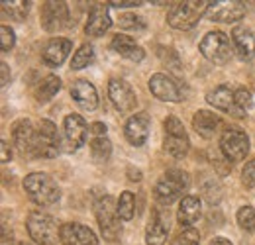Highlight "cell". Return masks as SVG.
<instances>
[{"label": "cell", "instance_id": "obj_1", "mask_svg": "<svg viewBox=\"0 0 255 245\" xmlns=\"http://www.w3.org/2000/svg\"><path fill=\"white\" fill-rule=\"evenodd\" d=\"M210 10V2L206 0H187V2H175L169 8L167 22L175 30H191L198 24V20Z\"/></svg>", "mask_w": 255, "mask_h": 245}, {"label": "cell", "instance_id": "obj_2", "mask_svg": "<svg viewBox=\"0 0 255 245\" xmlns=\"http://www.w3.org/2000/svg\"><path fill=\"white\" fill-rule=\"evenodd\" d=\"M24 190L37 206H51L57 204L61 198V190L57 183L45 173H30L24 179Z\"/></svg>", "mask_w": 255, "mask_h": 245}, {"label": "cell", "instance_id": "obj_3", "mask_svg": "<svg viewBox=\"0 0 255 245\" xmlns=\"http://www.w3.org/2000/svg\"><path fill=\"white\" fill-rule=\"evenodd\" d=\"M28 234L37 245H57L61 240V228H57V222L53 216L45 214L41 210H33L26 222Z\"/></svg>", "mask_w": 255, "mask_h": 245}, {"label": "cell", "instance_id": "obj_4", "mask_svg": "<svg viewBox=\"0 0 255 245\" xmlns=\"http://www.w3.org/2000/svg\"><path fill=\"white\" fill-rule=\"evenodd\" d=\"M187 188H189V175L181 169H171L157 181L153 188V196L161 206H169L177 198H181Z\"/></svg>", "mask_w": 255, "mask_h": 245}, {"label": "cell", "instance_id": "obj_5", "mask_svg": "<svg viewBox=\"0 0 255 245\" xmlns=\"http://www.w3.org/2000/svg\"><path fill=\"white\" fill-rule=\"evenodd\" d=\"M95 212L104 240L114 242L120 236V232H122L120 216H118V202H114V198L110 194H104V196H100L96 200Z\"/></svg>", "mask_w": 255, "mask_h": 245}, {"label": "cell", "instance_id": "obj_6", "mask_svg": "<svg viewBox=\"0 0 255 245\" xmlns=\"http://www.w3.org/2000/svg\"><path fill=\"white\" fill-rule=\"evenodd\" d=\"M163 127H165V141H163L165 151L175 159L185 157L191 149V139L187 135V129H185L183 122L175 116H169V118H165Z\"/></svg>", "mask_w": 255, "mask_h": 245}, {"label": "cell", "instance_id": "obj_7", "mask_svg": "<svg viewBox=\"0 0 255 245\" xmlns=\"http://www.w3.org/2000/svg\"><path fill=\"white\" fill-rule=\"evenodd\" d=\"M200 53L208 59V61L216 63V65H224L232 59V43H230V37L224 33V31H208L200 45H198Z\"/></svg>", "mask_w": 255, "mask_h": 245}, {"label": "cell", "instance_id": "obj_8", "mask_svg": "<svg viewBox=\"0 0 255 245\" xmlns=\"http://www.w3.org/2000/svg\"><path fill=\"white\" fill-rule=\"evenodd\" d=\"M59 131L55 123L49 120H41L37 125V137H35V155L33 157H43V159H53L61 151L59 147Z\"/></svg>", "mask_w": 255, "mask_h": 245}, {"label": "cell", "instance_id": "obj_9", "mask_svg": "<svg viewBox=\"0 0 255 245\" xmlns=\"http://www.w3.org/2000/svg\"><path fill=\"white\" fill-rule=\"evenodd\" d=\"M220 149L228 161H242L250 153V137L244 129L230 127L220 137Z\"/></svg>", "mask_w": 255, "mask_h": 245}, {"label": "cell", "instance_id": "obj_10", "mask_svg": "<svg viewBox=\"0 0 255 245\" xmlns=\"http://www.w3.org/2000/svg\"><path fill=\"white\" fill-rule=\"evenodd\" d=\"M87 123L79 114H69L63 120V149L67 153H73L81 149L87 141Z\"/></svg>", "mask_w": 255, "mask_h": 245}, {"label": "cell", "instance_id": "obj_11", "mask_svg": "<svg viewBox=\"0 0 255 245\" xmlns=\"http://www.w3.org/2000/svg\"><path fill=\"white\" fill-rule=\"evenodd\" d=\"M206 102L212 108H216L220 112H226L230 116H238V118L246 116V112L236 102V91H232L228 85H218L216 89H212L206 94Z\"/></svg>", "mask_w": 255, "mask_h": 245}, {"label": "cell", "instance_id": "obj_12", "mask_svg": "<svg viewBox=\"0 0 255 245\" xmlns=\"http://www.w3.org/2000/svg\"><path fill=\"white\" fill-rule=\"evenodd\" d=\"M149 91L155 98H159L163 102H181L183 100V92L181 87L177 85L175 79H171L165 73H155L149 79Z\"/></svg>", "mask_w": 255, "mask_h": 245}, {"label": "cell", "instance_id": "obj_13", "mask_svg": "<svg viewBox=\"0 0 255 245\" xmlns=\"http://www.w3.org/2000/svg\"><path fill=\"white\" fill-rule=\"evenodd\" d=\"M108 96H110L112 104L116 106V110H120L122 114L131 112L137 104V96H135L133 89L122 79H112L108 83Z\"/></svg>", "mask_w": 255, "mask_h": 245}, {"label": "cell", "instance_id": "obj_14", "mask_svg": "<svg viewBox=\"0 0 255 245\" xmlns=\"http://www.w3.org/2000/svg\"><path fill=\"white\" fill-rule=\"evenodd\" d=\"M41 26L55 33L69 26V8L65 2H45L41 10Z\"/></svg>", "mask_w": 255, "mask_h": 245}, {"label": "cell", "instance_id": "obj_15", "mask_svg": "<svg viewBox=\"0 0 255 245\" xmlns=\"http://www.w3.org/2000/svg\"><path fill=\"white\" fill-rule=\"evenodd\" d=\"M35 137L37 129L30 120H18L12 125V141L22 155H35Z\"/></svg>", "mask_w": 255, "mask_h": 245}, {"label": "cell", "instance_id": "obj_16", "mask_svg": "<svg viewBox=\"0 0 255 245\" xmlns=\"http://www.w3.org/2000/svg\"><path fill=\"white\" fill-rule=\"evenodd\" d=\"M149 127H151V118L145 112H139V114H133L126 122V125H124V135H126V139L131 145L139 147V145H143L147 141Z\"/></svg>", "mask_w": 255, "mask_h": 245}, {"label": "cell", "instance_id": "obj_17", "mask_svg": "<svg viewBox=\"0 0 255 245\" xmlns=\"http://www.w3.org/2000/svg\"><path fill=\"white\" fill-rule=\"evenodd\" d=\"M61 244L63 245H98L96 234L83 224H63L61 226Z\"/></svg>", "mask_w": 255, "mask_h": 245}, {"label": "cell", "instance_id": "obj_18", "mask_svg": "<svg viewBox=\"0 0 255 245\" xmlns=\"http://www.w3.org/2000/svg\"><path fill=\"white\" fill-rule=\"evenodd\" d=\"M112 26V20H110V12H108V6L106 4H95L89 12V20H87V26L85 31L87 35H93V37H100L104 35L106 31L110 30Z\"/></svg>", "mask_w": 255, "mask_h": 245}, {"label": "cell", "instance_id": "obj_19", "mask_svg": "<svg viewBox=\"0 0 255 245\" xmlns=\"http://www.w3.org/2000/svg\"><path fill=\"white\" fill-rule=\"evenodd\" d=\"M73 49V43L65 37H53L45 47H43V53H41V59L47 67H59L63 65V61L69 57Z\"/></svg>", "mask_w": 255, "mask_h": 245}, {"label": "cell", "instance_id": "obj_20", "mask_svg": "<svg viewBox=\"0 0 255 245\" xmlns=\"http://www.w3.org/2000/svg\"><path fill=\"white\" fill-rule=\"evenodd\" d=\"M71 96H73V100H75L83 110L93 112L96 106H98V92H96L95 85H91V83L85 81V79H79V81L73 83V87H71Z\"/></svg>", "mask_w": 255, "mask_h": 245}, {"label": "cell", "instance_id": "obj_21", "mask_svg": "<svg viewBox=\"0 0 255 245\" xmlns=\"http://www.w3.org/2000/svg\"><path fill=\"white\" fill-rule=\"evenodd\" d=\"M232 41H234V49L238 53L240 59L250 61L255 55V35L254 31L246 26H238L232 31Z\"/></svg>", "mask_w": 255, "mask_h": 245}, {"label": "cell", "instance_id": "obj_22", "mask_svg": "<svg viewBox=\"0 0 255 245\" xmlns=\"http://www.w3.org/2000/svg\"><path fill=\"white\" fill-rule=\"evenodd\" d=\"M167 234H169L167 218L161 214V210H153L151 216H149V220H147V226H145V244L165 245Z\"/></svg>", "mask_w": 255, "mask_h": 245}, {"label": "cell", "instance_id": "obj_23", "mask_svg": "<svg viewBox=\"0 0 255 245\" xmlns=\"http://www.w3.org/2000/svg\"><path fill=\"white\" fill-rule=\"evenodd\" d=\"M220 125H222L220 116L214 114V112H210V110H198V112L192 116V127H194V131H196L200 137H204V139L214 137Z\"/></svg>", "mask_w": 255, "mask_h": 245}, {"label": "cell", "instance_id": "obj_24", "mask_svg": "<svg viewBox=\"0 0 255 245\" xmlns=\"http://www.w3.org/2000/svg\"><path fill=\"white\" fill-rule=\"evenodd\" d=\"M210 16L214 22H238L244 18L246 8L242 6V2H210Z\"/></svg>", "mask_w": 255, "mask_h": 245}, {"label": "cell", "instance_id": "obj_25", "mask_svg": "<svg viewBox=\"0 0 255 245\" xmlns=\"http://www.w3.org/2000/svg\"><path fill=\"white\" fill-rule=\"evenodd\" d=\"M110 47H112L120 57H126V59H129V61H133V63L143 61V57H145V51H143L129 35H122V33L114 35L112 41H110Z\"/></svg>", "mask_w": 255, "mask_h": 245}, {"label": "cell", "instance_id": "obj_26", "mask_svg": "<svg viewBox=\"0 0 255 245\" xmlns=\"http://www.w3.org/2000/svg\"><path fill=\"white\" fill-rule=\"evenodd\" d=\"M202 214V204H200V198L198 196H185L183 200H181V204H179V210H177V220H179V224L183 226V228H191L192 224L200 218Z\"/></svg>", "mask_w": 255, "mask_h": 245}, {"label": "cell", "instance_id": "obj_27", "mask_svg": "<svg viewBox=\"0 0 255 245\" xmlns=\"http://www.w3.org/2000/svg\"><path fill=\"white\" fill-rule=\"evenodd\" d=\"M61 89V79L59 77H55V75H47V77H43L39 83H37V87H35V98H37V102H47V100H51L57 92Z\"/></svg>", "mask_w": 255, "mask_h": 245}, {"label": "cell", "instance_id": "obj_28", "mask_svg": "<svg viewBox=\"0 0 255 245\" xmlns=\"http://www.w3.org/2000/svg\"><path fill=\"white\" fill-rule=\"evenodd\" d=\"M2 12L6 16H10L12 20H16V22H24L28 12H30V2H26V0H14V2L4 0L2 2Z\"/></svg>", "mask_w": 255, "mask_h": 245}, {"label": "cell", "instance_id": "obj_29", "mask_svg": "<svg viewBox=\"0 0 255 245\" xmlns=\"http://www.w3.org/2000/svg\"><path fill=\"white\" fill-rule=\"evenodd\" d=\"M91 155H93V159L98 161V163L108 161L110 155H112V143H110V139H106V137H95L91 141Z\"/></svg>", "mask_w": 255, "mask_h": 245}, {"label": "cell", "instance_id": "obj_30", "mask_svg": "<svg viewBox=\"0 0 255 245\" xmlns=\"http://www.w3.org/2000/svg\"><path fill=\"white\" fill-rule=\"evenodd\" d=\"M93 61H95V49H93V45L85 43L79 47V51H75V55L71 59V69H85Z\"/></svg>", "mask_w": 255, "mask_h": 245}, {"label": "cell", "instance_id": "obj_31", "mask_svg": "<svg viewBox=\"0 0 255 245\" xmlns=\"http://www.w3.org/2000/svg\"><path fill=\"white\" fill-rule=\"evenodd\" d=\"M135 214V198H133V192L124 190L118 198V216L120 220H131Z\"/></svg>", "mask_w": 255, "mask_h": 245}, {"label": "cell", "instance_id": "obj_32", "mask_svg": "<svg viewBox=\"0 0 255 245\" xmlns=\"http://www.w3.org/2000/svg\"><path fill=\"white\" fill-rule=\"evenodd\" d=\"M238 224L246 230V232H255V208L254 206H242L238 210Z\"/></svg>", "mask_w": 255, "mask_h": 245}, {"label": "cell", "instance_id": "obj_33", "mask_svg": "<svg viewBox=\"0 0 255 245\" xmlns=\"http://www.w3.org/2000/svg\"><path fill=\"white\" fill-rule=\"evenodd\" d=\"M198 244H200V234H198V230L189 228V230H183V232L173 240L171 245H198Z\"/></svg>", "mask_w": 255, "mask_h": 245}, {"label": "cell", "instance_id": "obj_34", "mask_svg": "<svg viewBox=\"0 0 255 245\" xmlns=\"http://www.w3.org/2000/svg\"><path fill=\"white\" fill-rule=\"evenodd\" d=\"M120 28L137 31L145 28V22H143L141 16H135V14H122V16H120Z\"/></svg>", "mask_w": 255, "mask_h": 245}, {"label": "cell", "instance_id": "obj_35", "mask_svg": "<svg viewBox=\"0 0 255 245\" xmlns=\"http://www.w3.org/2000/svg\"><path fill=\"white\" fill-rule=\"evenodd\" d=\"M236 102H238V106H240L244 112L254 108V96H252V92L248 91V89H244V87L236 89Z\"/></svg>", "mask_w": 255, "mask_h": 245}, {"label": "cell", "instance_id": "obj_36", "mask_svg": "<svg viewBox=\"0 0 255 245\" xmlns=\"http://www.w3.org/2000/svg\"><path fill=\"white\" fill-rule=\"evenodd\" d=\"M14 41H16V35H14L12 28L2 26V28H0V49H2L4 53H8V51L14 47Z\"/></svg>", "mask_w": 255, "mask_h": 245}, {"label": "cell", "instance_id": "obj_37", "mask_svg": "<svg viewBox=\"0 0 255 245\" xmlns=\"http://www.w3.org/2000/svg\"><path fill=\"white\" fill-rule=\"evenodd\" d=\"M242 183L246 188H254L255 186V159L246 163V167L242 171Z\"/></svg>", "mask_w": 255, "mask_h": 245}, {"label": "cell", "instance_id": "obj_38", "mask_svg": "<svg viewBox=\"0 0 255 245\" xmlns=\"http://www.w3.org/2000/svg\"><path fill=\"white\" fill-rule=\"evenodd\" d=\"M112 8H137V6H141L143 2H139V0H112V2H108Z\"/></svg>", "mask_w": 255, "mask_h": 245}, {"label": "cell", "instance_id": "obj_39", "mask_svg": "<svg viewBox=\"0 0 255 245\" xmlns=\"http://www.w3.org/2000/svg\"><path fill=\"white\" fill-rule=\"evenodd\" d=\"M0 149H2V163H8L10 161V157H12V151H10V145H8V141H0Z\"/></svg>", "mask_w": 255, "mask_h": 245}, {"label": "cell", "instance_id": "obj_40", "mask_svg": "<svg viewBox=\"0 0 255 245\" xmlns=\"http://www.w3.org/2000/svg\"><path fill=\"white\" fill-rule=\"evenodd\" d=\"M0 69H2V87H6L8 83H10V71H8V63H0Z\"/></svg>", "mask_w": 255, "mask_h": 245}, {"label": "cell", "instance_id": "obj_41", "mask_svg": "<svg viewBox=\"0 0 255 245\" xmlns=\"http://www.w3.org/2000/svg\"><path fill=\"white\" fill-rule=\"evenodd\" d=\"M91 131L96 133L98 137H104V133H106V125H104V123H100V122H95L93 125H91Z\"/></svg>", "mask_w": 255, "mask_h": 245}, {"label": "cell", "instance_id": "obj_42", "mask_svg": "<svg viewBox=\"0 0 255 245\" xmlns=\"http://www.w3.org/2000/svg\"><path fill=\"white\" fill-rule=\"evenodd\" d=\"M210 245H234L230 240H226V238H214L212 242H210Z\"/></svg>", "mask_w": 255, "mask_h": 245}, {"label": "cell", "instance_id": "obj_43", "mask_svg": "<svg viewBox=\"0 0 255 245\" xmlns=\"http://www.w3.org/2000/svg\"><path fill=\"white\" fill-rule=\"evenodd\" d=\"M20 245H24V244H20Z\"/></svg>", "mask_w": 255, "mask_h": 245}]
</instances>
